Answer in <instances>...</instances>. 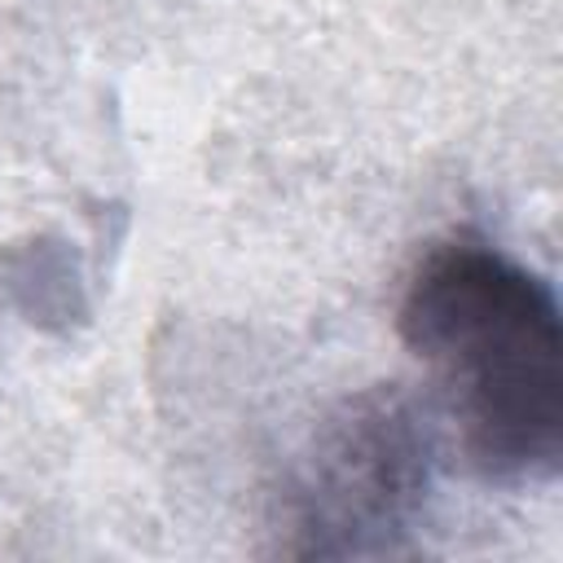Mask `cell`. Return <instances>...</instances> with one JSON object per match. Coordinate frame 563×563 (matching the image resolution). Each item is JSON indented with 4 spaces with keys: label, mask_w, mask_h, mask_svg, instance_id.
<instances>
[{
    "label": "cell",
    "mask_w": 563,
    "mask_h": 563,
    "mask_svg": "<svg viewBox=\"0 0 563 563\" xmlns=\"http://www.w3.org/2000/svg\"><path fill=\"white\" fill-rule=\"evenodd\" d=\"M431 409L400 387H369L312 435L295 488L290 528L299 554H383L422 510L435 462Z\"/></svg>",
    "instance_id": "2"
},
{
    "label": "cell",
    "mask_w": 563,
    "mask_h": 563,
    "mask_svg": "<svg viewBox=\"0 0 563 563\" xmlns=\"http://www.w3.org/2000/svg\"><path fill=\"white\" fill-rule=\"evenodd\" d=\"M462 462L493 484H545L563 462V321L541 273L475 233L431 242L396 312Z\"/></svg>",
    "instance_id": "1"
}]
</instances>
